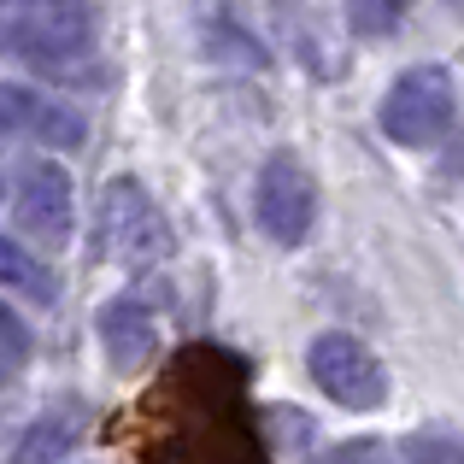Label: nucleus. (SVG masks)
Returning <instances> with one entry per match:
<instances>
[{
	"instance_id": "f257e3e1",
	"label": "nucleus",
	"mask_w": 464,
	"mask_h": 464,
	"mask_svg": "<svg viewBox=\"0 0 464 464\" xmlns=\"http://www.w3.org/2000/svg\"><path fill=\"white\" fill-rule=\"evenodd\" d=\"M6 42L35 71H59L65 77V71H77V59L94 42V12H89V0H12Z\"/></svg>"
},
{
	"instance_id": "f03ea898",
	"label": "nucleus",
	"mask_w": 464,
	"mask_h": 464,
	"mask_svg": "<svg viewBox=\"0 0 464 464\" xmlns=\"http://www.w3.org/2000/svg\"><path fill=\"white\" fill-rule=\"evenodd\" d=\"M94 241H101V259L112 265H159L170 253V229L159 218V206L148 200L136 177H112L101 188V206H94Z\"/></svg>"
},
{
	"instance_id": "7ed1b4c3",
	"label": "nucleus",
	"mask_w": 464,
	"mask_h": 464,
	"mask_svg": "<svg viewBox=\"0 0 464 464\" xmlns=\"http://www.w3.org/2000/svg\"><path fill=\"white\" fill-rule=\"evenodd\" d=\"M453 112H459V94H453V77H447L441 65L400 71V77L388 82L382 106H376L388 141H400V148H435V141L453 130Z\"/></svg>"
},
{
	"instance_id": "20e7f679",
	"label": "nucleus",
	"mask_w": 464,
	"mask_h": 464,
	"mask_svg": "<svg viewBox=\"0 0 464 464\" xmlns=\"http://www.w3.org/2000/svg\"><path fill=\"white\" fill-rule=\"evenodd\" d=\"M306 371L341 411H376L388 400L382 359H376L359 335H347V329H324V335L312 341L306 347Z\"/></svg>"
},
{
	"instance_id": "39448f33",
	"label": "nucleus",
	"mask_w": 464,
	"mask_h": 464,
	"mask_svg": "<svg viewBox=\"0 0 464 464\" xmlns=\"http://www.w3.org/2000/svg\"><path fill=\"white\" fill-rule=\"evenodd\" d=\"M12 218H18L30 247H65L77 229V188H71L59 159H24L12 177Z\"/></svg>"
},
{
	"instance_id": "423d86ee",
	"label": "nucleus",
	"mask_w": 464,
	"mask_h": 464,
	"mask_svg": "<svg viewBox=\"0 0 464 464\" xmlns=\"http://www.w3.org/2000/svg\"><path fill=\"white\" fill-rule=\"evenodd\" d=\"M253 218L276 247H300L317 224V182L295 153H271L253 188Z\"/></svg>"
},
{
	"instance_id": "0eeeda50",
	"label": "nucleus",
	"mask_w": 464,
	"mask_h": 464,
	"mask_svg": "<svg viewBox=\"0 0 464 464\" xmlns=\"http://www.w3.org/2000/svg\"><path fill=\"white\" fill-rule=\"evenodd\" d=\"M101 341H106V359H112L118 371H141L159 347V329L136 300H112V306L101 312Z\"/></svg>"
},
{
	"instance_id": "6e6552de",
	"label": "nucleus",
	"mask_w": 464,
	"mask_h": 464,
	"mask_svg": "<svg viewBox=\"0 0 464 464\" xmlns=\"http://www.w3.org/2000/svg\"><path fill=\"white\" fill-rule=\"evenodd\" d=\"M0 288H6V295L35 300V306H47V300L59 295L53 271L35 259V247H24V241H12V236H0Z\"/></svg>"
},
{
	"instance_id": "1a4fd4ad",
	"label": "nucleus",
	"mask_w": 464,
	"mask_h": 464,
	"mask_svg": "<svg viewBox=\"0 0 464 464\" xmlns=\"http://www.w3.org/2000/svg\"><path fill=\"white\" fill-rule=\"evenodd\" d=\"M77 435H82V418H77V411H47V418H35L30 430H24L12 464H59L71 447H77Z\"/></svg>"
},
{
	"instance_id": "9d476101",
	"label": "nucleus",
	"mask_w": 464,
	"mask_h": 464,
	"mask_svg": "<svg viewBox=\"0 0 464 464\" xmlns=\"http://www.w3.org/2000/svg\"><path fill=\"white\" fill-rule=\"evenodd\" d=\"M35 124H42V94L18 89V82H0V141H35Z\"/></svg>"
},
{
	"instance_id": "9b49d317",
	"label": "nucleus",
	"mask_w": 464,
	"mask_h": 464,
	"mask_svg": "<svg viewBox=\"0 0 464 464\" xmlns=\"http://www.w3.org/2000/svg\"><path fill=\"white\" fill-rule=\"evenodd\" d=\"M30 353H35L30 324H24V317L0 300V376H18L24 364H30Z\"/></svg>"
},
{
	"instance_id": "f8f14e48",
	"label": "nucleus",
	"mask_w": 464,
	"mask_h": 464,
	"mask_svg": "<svg viewBox=\"0 0 464 464\" xmlns=\"http://www.w3.org/2000/svg\"><path fill=\"white\" fill-rule=\"evenodd\" d=\"M406 464H464V435L453 430H423L406 441Z\"/></svg>"
},
{
	"instance_id": "ddd939ff",
	"label": "nucleus",
	"mask_w": 464,
	"mask_h": 464,
	"mask_svg": "<svg viewBox=\"0 0 464 464\" xmlns=\"http://www.w3.org/2000/svg\"><path fill=\"white\" fill-rule=\"evenodd\" d=\"M400 12H406V0H347V18L359 35H388L400 30Z\"/></svg>"
}]
</instances>
